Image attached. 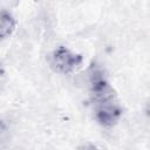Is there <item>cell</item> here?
<instances>
[{
	"label": "cell",
	"instance_id": "obj_1",
	"mask_svg": "<svg viewBox=\"0 0 150 150\" xmlns=\"http://www.w3.org/2000/svg\"><path fill=\"white\" fill-rule=\"evenodd\" d=\"M83 62L82 55L71 52L64 46L57 47L50 55V66L61 74H68L80 67Z\"/></svg>",
	"mask_w": 150,
	"mask_h": 150
},
{
	"label": "cell",
	"instance_id": "obj_2",
	"mask_svg": "<svg viewBox=\"0 0 150 150\" xmlns=\"http://www.w3.org/2000/svg\"><path fill=\"white\" fill-rule=\"evenodd\" d=\"M122 116V109L116 100L95 104V117L96 121L103 127L115 125Z\"/></svg>",
	"mask_w": 150,
	"mask_h": 150
},
{
	"label": "cell",
	"instance_id": "obj_3",
	"mask_svg": "<svg viewBox=\"0 0 150 150\" xmlns=\"http://www.w3.org/2000/svg\"><path fill=\"white\" fill-rule=\"evenodd\" d=\"M15 29V19L13 15L2 9L0 11V40H4L12 35V33Z\"/></svg>",
	"mask_w": 150,
	"mask_h": 150
},
{
	"label": "cell",
	"instance_id": "obj_4",
	"mask_svg": "<svg viewBox=\"0 0 150 150\" xmlns=\"http://www.w3.org/2000/svg\"><path fill=\"white\" fill-rule=\"evenodd\" d=\"M76 150H98V149L94 144H91V143H86V144L79 146Z\"/></svg>",
	"mask_w": 150,
	"mask_h": 150
}]
</instances>
